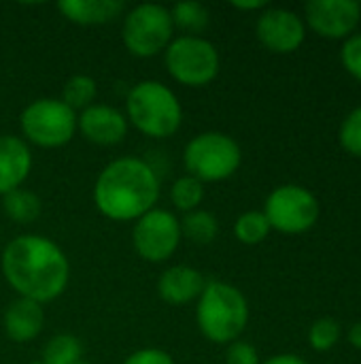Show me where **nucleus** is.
<instances>
[{"mask_svg":"<svg viewBox=\"0 0 361 364\" xmlns=\"http://www.w3.org/2000/svg\"><path fill=\"white\" fill-rule=\"evenodd\" d=\"M340 147L353 158H361V107H355L340 124L338 130Z\"/></svg>","mask_w":361,"mask_h":364,"instance_id":"26","label":"nucleus"},{"mask_svg":"<svg viewBox=\"0 0 361 364\" xmlns=\"http://www.w3.org/2000/svg\"><path fill=\"white\" fill-rule=\"evenodd\" d=\"M340 62L353 79L361 81V32L345 38L340 49Z\"/></svg>","mask_w":361,"mask_h":364,"instance_id":"27","label":"nucleus"},{"mask_svg":"<svg viewBox=\"0 0 361 364\" xmlns=\"http://www.w3.org/2000/svg\"><path fill=\"white\" fill-rule=\"evenodd\" d=\"M306 23L323 38H349L361 19V4L355 0H311L304 6Z\"/></svg>","mask_w":361,"mask_h":364,"instance_id":"11","label":"nucleus"},{"mask_svg":"<svg viewBox=\"0 0 361 364\" xmlns=\"http://www.w3.org/2000/svg\"><path fill=\"white\" fill-rule=\"evenodd\" d=\"M77 130L96 145H117L128 134V119L109 105H91L77 115Z\"/></svg>","mask_w":361,"mask_h":364,"instance_id":"13","label":"nucleus"},{"mask_svg":"<svg viewBox=\"0 0 361 364\" xmlns=\"http://www.w3.org/2000/svg\"><path fill=\"white\" fill-rule=\"evenodd\" d=\"M170 200L177 209H181L185 213L196 211L200 207V203L204 200V183L191 175H183L172 183Z\"/></svg>","mask_w":361,"mask_h":364,"instance_id":"23","label":"nucleus"},{"mask_svg":"<svg viewBox=\"0 0 361 364\" xmlns=\"http://www.w3.org/2000/svg\"><path fill=\"white\" fill-rule=\"evenodd\" d=\"M160 179L140 158H117L102 168L94 186L96 209L113 222H132L155 209Z\"/></svg>","mask_w":361,"mask_h":364,"instance_id":"2","label":"nucleus"},{"mask_svg":"<svg viewBox=\"0 0 361 364\" xmlns=\"http://www.w3.org/2000/svg\"><path fill=\"white\" fill-rule=\"evenodd\" d=\"M32 168V154L26 141L0 134V196L21 188Z\"/></svg>","mask_w":361,"mask_h":364,"instance_id":"14","label":"nucleus"},{"mask_svg":"<svg viewBox=\"0 0 361 364\" xmlns=\"http://www.w3.org/2000/svg\"><path fill=\"white\" fill-rule=\"evenodd\" d=\"M181 222L166 209H151L136 220L132 243L136 254L147 262L168 260L181 243Z\"/></svg>","mask_w":361,"mask_h":364,"instance_id":"10","label":"nucleus"},{"mask_svg":"<svg viewBox=\"0 0 361 364\" xmlns=\"http://www.w3.org/2000/svg\"><path fill=\"white\" fill-rule=\"evenodd\" d=\"M204 277L198 269L187 264L170 267L162 273L157 282V292L168 305H187L196 301L204 290Z\"/></svg>","mask_w":361,"mask_h":364,"instance_id":"15","label":"nucleus"},{"mask_svg":"<svg viewBox=\"0 0 361 364\" xmlns=\"http://www.w3.org/2000/svg\"><path fill=\"white\" fill-rule=\"evenodd\" d=\"M179 222H181V235L187 237L191 243H198V245L213 243L215 237H217V232H219L217 218L211 211H204V209L189 211Z\"/></svg>","mask_w":361,"mask_h":364,"instance_id":"19","label":"nucleus"},{"mask_svg":"<svg viewBox=\"0 0 361 364\" xmlns=\"http://www.w3.org/2000/svg\"><path fill=\"white\" fill-rule=\"evenodd\" d=\"M270 224L264 215V211H245L234 222V235L245 245H257L270 235Z\"/></svg>","mask_w":361,"mask_h":364,"instance_id":"24","label":"nucleus"},{"mask_svg":"<svg viewBox=\"0 0 361 364\" xmlns=\"http://www.w3.org/2000/svg\"><path fill=\"white\" fill-rule=\"evenodd\" d=\"M243 162L240 145L226 132L196 134L183 149V164L187 175L209 181H223L232 177Z\"/></svg>","mask_w":361,"mask_h":364,"instance_id":"5","label":"nucleus"},{"mask_svg":"<svg viewBox=\"0 0 361 364\" xmlns=\"http://www.w3.org/2000/svg\"><path fill=\"white\" fill-rule=\"evenodd\" d=\"M60 13L79 26H100L117 19L126 2L123 0H60L57 2Z\"/></svg>","mask_w":361,"mask_h":364,"instance_id":"17","label":"nucleus"},{"mask_svg":"<svg viewBox=\"0 0 361 364\" xmlns=\"http://www.w3.org/2000/svg\"><path fill=\"white\" fill-rule=\"evenodd\" d=\"M260 43L272 53H294L306 38L304 19L289 9H264L255 23Z\"/></svg>","mask_w":361,"mask_h":364,"instance_id":"12","label":"nucleus"},{"mask_svg":"<svg viewBox=\"0 0 361 364\" xmlns=\"http://www.w3.org/2000/svg\"><path fill=\"white\" fill-rule=\"evenodd\" d=\"M2 273L21 299L43 305L66 290L70 264L66 254L51 239L21 235L6 243L2 252Z\"/></svg>","mask_w":361,"mask_h":364,"instance_id":"1","label":"nucleus"},{"mask_svg":"<svg viewBox=\"0 0 361 364\" xmlns=\"http://www.w3.org/2000/svg\"><path fill=\"white\" fill-rule=\"evenodd\" d=\"M196 320L200 333L213 343H234L249 322V303L245 294L226 282H206L198 296Z\"/></svg>","mask_w":361,"mask_h":364,"instance_id":"3","label":"nucleus"},{"mask_svg":"<svg viewBox=\"0 0 361 364\" xmlns=\"http://www.w3.org/2000/svg\"><path fill=\"white\" fill-rule=\"evenodd\" d=\"M123 364H174L172 356L164 350H155V348H145L138 350L134 354H130Z\"/></svg>","mask_w":361,"mask_h":364,"instance_id":"29","label":"nucleus"},{"mask_svg":"<svg viewBox=\"0 0 361 364\" xmlns=\"http://www.w3.org/2000/svg\"><path fill=\"white\" fill-rule=\"evenodd\" d=\"M23 136L38 147H62L77 132V113L60 98L32 100L19 117Z\"/></svg>","mask_w":361,"mask_h":364,"instance_id":"7","label":"nucleus"},{"mask_svg":"<svg viewBox=\"0 0 361 364\" xmlns=\"http://www.w3.org/2000/svg\"><path fill=\"white\" fill-rule=\"evenodd\" d=\"M319 200L317 196L296 183H285L274 188L264 205V215L270 228L283 235H300L311 230L319 220Z\"/></svg>","mask_w":361,"mask_h":364,"instance_id":"9","label":"nucleus"},{"mask_svg":"<svg viewBox=\"0 0 361 364\" xmlns=\"http://www.w3.org/2000/svg\"><path fill=\"white\" fill-rule=\"evenodd\" d=\"M349 341H351V346H353L355 350H360L361 352V320L351 326V331H349Z\"/></svg>","mask_w":361,"mask_h":364,"instance_id":"32","label":"nucleus"},{"mask_svg":"<svg viewBox=\"0 0 361 364\" xmlns=\"http://www.w3.org/2000/svg\"><path fill=\"white\" fill-rule=\"evenodd\" d=\"M98 94V85L89 75H72L62 87V102L68 105L72 111L87 109L94 105V98Z\"/></svg>","mask_w":361,"mask_h":364,"instance_id":"21","label":"nucleus"},{"mask_svg":"<svg viewBox=\"0 0 361 364\" xmlns=\"http://www.w3.org/2000/svg\"><path fill=\"white\" fill-rule=\"evenodd\" d=\"M83 348L72 335H55L43 350V364H77L81 363Z\"/></svg>","mask_w":361,"mask_h":364,"instance_id":"22","label":"nucleus"},{"mask_svg":"<svg viewBox=\"0 0 361 364\" xmlns=\"http://www.w3.org/2000/svg\"><path fill=\"white\" fill-rule=\"evenodd\" d=\"M4 213L17 224H30L40 215V198L23 188H17L2 196Z\"/></svg>","mask_w":361,"mask_h":364,"instance_id":"18","label":"nucleus"},{"mask_svg":"<svg viewBox=\"0 0 361 364\" xmlns=\"http://www.w3.org/2000/svg\"><path fill=\"white\" fill-rule=\"evenodd\" d=\"M172 28V17L166 6L145 2L126 15L121 38L132 55L151 58L170 45Z\"/></svg>","mask_w":361,"mask_h":364,"instance_id":"8","label":"nucleus"},{"mask_svg":"<svg viewBox=\"0 0 361 364\" xmlns=\"http://www.w3.org/2000/svg\"><path fill=\"white\" fill-rule=\"evenodd\" d=\"M164 62L168 75L189 87L209 85L221 68L217 47L202 36H177L164 49Z\"/></svg>","mask_w":361,"mask_h":364,"instance_id":"6","label":"nucleus"},{"mask_svg":"<svg viewBox=\"0 0 361 364\" xmlns=\"http://www.w3.org/2000/svg\"><path fill=\"white\" fill-rule=\"evenodd\" d=\"M340 339V324L332 318L317 320L309 331V343L315 352H330Z\"/></svg>","mask_w":361,"mask_h":364,"instance_id":"25","label":"nucleus"},{"mask_svg":"<svg viewBox=\"0 0 361 364\" xmlns=\"http://www.w3.org/2000/svg\"><path fill=\"white\" fill-rule=\"evenodd\" d=\"M77 364H89V363H83V360H81V363H77Z\"/></svg>","mask_w":361,"mask_h":364,"instance_id":"33","label":"nucleus"},{"mask_svg":"<svg viewBox=\"0 0 361 364\" xmlns=\"http://www.w3.org/2000/svg\"><path fill=\"white\" fill-rule=\"evenodd\" d=\"M232 6L238 9V11H262V9H268V4L264 0H249V2L247 0H234Z\"/></svg>","mask_w":361,"mask_h":364,"instance_id":"31","label":"nucleus"},{"mask_svg":"<svg viewBox=\"0 0 361 364\" xmlns=\"http://www.w3.org/2000/svg\"><path fill=\"white\" fill-rule=\"evenodd\" d=\"M43 324H45L43 307L30 299L19 296L4 311V331L11 341H17V343L32 341L43 331Z\"/></svg>","mask_w":361,"mask_h":364,"instance_id":"16","label":"nucleus"},{"mask_svg":"<svg viewBox=\"0 0 361 364\" xmlns=\"http://www.w3.org/2000/svg\"><path fill=\"white\" fill-rule=\"evenodd\" d=\"M32 364H43V363H32Z\"/></svg>","mask_w":361,"mask_h":364,"instance_id":"34","label":"nucleus"},{"mask_svg":"<svg viewBox=\"0 0 361 364\" xmlns=\"http://www.w3.org/2000/svg\"><path fill=\"white\" fill-rule=\"evenodd\" d=\"M126 119L138 132L153 139L172 136L183 122V109L177 94L153 79L132 85L126 98Z\"/></svg>","mask_w":361,"mask_h":364,"instance_id":"4","label":"nucleus"},{"mask_svg":"<svg viewBox=\"0 0 361 364\" xmlns=\"http://www.w3.org/2000/svg\"><path fill=\"white\" fill-rule=\"evenodd\" d=\"M226 364H262L257 350L247 341H234L228 346Z\"/></svg>","mask_w":361,"mask_h":364,"instance_id":"28","label":"nucleus"},{"mask_svg":"<svg viewBox=\"0 0 361 364\" xmlns=\"http://www.w3.org/2000/svg\"><path fill=\"white\" fill-rule=\"evenodd\" d=\"M170 17H172V26H179L181 30L189 32V36H198L211 21L209 9L196 0L177 2L170 11Z\"/></svg>","mask_w":361,"mask_h":364,"instance_id":"20","label":"nucleus"},{"mask_svg":"<svg viewBox=\"0 0 361 364\" xmlns=\"http://www.w3.org/2000/svg\"><path fill=\"white\" fill-rule=\"evenodd\" d=\"M262 364H309L304 358H300L298 354H277L272 358H268Z\"/></svg>","mask_w":361,"mask_h":364,"instance_id":"30","label":"nucleus"}]
</instances>
